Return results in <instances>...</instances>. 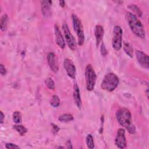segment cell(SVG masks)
I'll list each match as a JSON object with an SVG mask.
<instances>
[{"instance_id": "obj_31", "label": "cell", "mask_w": 149, "mask_h": 149, "mask_svg": "<svg viewBox=\"0 0 149 149\" xmlns=\"http://www.w3.org/2000/svg\"><path fill=\"white\" fill-rule=\"evenodd\" d=\"M59 4L61 7H64L65 6V2L64 1H59Z\"/></svg>"}, {"instance_id": "obj_12", "label": "cell", "mask_w": 149, "mask_h": 149, "mask_svg": "<svg viewBox=\"0 0 149 149\" xmlns=\"http://www.w3.org/2000/svg\"><path fill=\"white\" fill-rule=\"evenodd\" d=\"M54 31L56 37V42L58 45L62 49H63L65 47V42L63 36L59 29V27L55 24L54 26Z\"/></svg>"}, {"instance_id": "obj_29", "label": "cell", "mask_w": 149, "mask_h": 149, "mask_svg": "<svg viewBox=\"0 0 149 149\" xmlns=\"http://www.w3.org/2000/svg\"><path fill=\"white\" fill-rule=\"evenodd\" d=\"M4 114L3 113V112L2 111L0 112V123H2L3 122V120H4Z\"/></svg>"}, {"instance_id": "obj_1", "label": "cell", "mask_w": 149, "mask_h": 149, "mask_svg": "<svg viewBox=\"0 0 149 149\" xmlns=\"http://www.w3.org/2000/svg\"><path fill=\"white\" fill-rule=\"evenodd\" d=\"M116 117L119 123L125 127L130 134H134L136 127L133 124L132 114L126 108H120L116 112Z\"/></svg>"}, {"instance_id": "obj_22", "label": "cell", "mask_w": 149, "mask_h": 149, "mask_svg": "<svg viewBox=\"0 0 149 149\" xmlns=\"http://www.w3.org/2000/svg\"><path fill=\"white\" fill-rule=\"evenodd\" d=\"M50 104L53 107H58L60 104V99L59 97L56 95H54L50 100Z\"/></svg>"}, {"instance_id": "obj_2", "label": "cell", "mask_w": 149, "mask_h": 149, "mask_svg": "<svg viewBox=\"0 0 149 149\" xmlns=\"http://www.w3.org/2000/svg\"><path fill=\"white\" fill-rule=\"evenodd\" d=\"M125 18L132 32L140 38H145L146 33L144 26L137 16L133 13L127 12L126 14Z\"/></svg>"}, {"instance_id": "obj_11", "label": "cell", "mask_w": 149, "mask_h": 149, "mask_svg": "<svg viewBox=\"0 0 149 149\" xmlns=\"http://www.w3.org/2000/svg\"><path fill=\"white\" fill-rule=\"evenodd\" d=\"M47 61L51 70L55 73L58 71V64L55 55L53 52H49L47 55Z\"/></svg>"}, {"instance_id": "obj_32", "label": "cell", "mask_w": 149, "mask_h": 149, "mask_svg": "<svg viewBox=\"0 0 149 149\" xmlns=\"http://www.w3.org/2000/svg\"><path fill=\"white\" fill-rule=\"evenodd\" d=\"M58 148H63V147H59Z\"/></svg>"}, {"instance_id": "obj_17", "label": "cell", "mask_w": 149, "mask_h": 149, "mask_svg": "<svg viewBox=\"0 0 149 149\" xmlns=\"http://www.w3.org/2000/svg\"><path fill=\"white\" fill-rule=\"evenodd\" d=\"M8 21V16L6 14H4L2 16L0 21V28L2 31H4L6 30Z\"/></svg>"}, {"instance_id": "obj_14", "label": "cell", "mask_w": 149, "mask_h": 149, "mask_svg": "<svg viewBox=\"0 0 149 149\" xmlns=\"http://www.w3.org/2000/svg\"><path fill=\"white\" fill-rule=\"evenodd\" d=\"M73 98L76 106L78 108L80 109L81 107L82 103L80 94L79 87L76 83H75L73 86Z\"/></svg>"}, {"instance_id": "obj_19", "label": "cell", "mask_w": 149, "mask_h": 149, "mask_svg": "<svg viewBox=\"0 0 149 149\" xmlns=\"http://www.w3.org/2000/svg\"><path fill=\"white\" fill-rule=\"evenodd\" d=\"M127 8L130 9L134 13V15L135 16H137L139 17H141L142 15V12L141 11V10L135 5L134 4H132V5H129Z\"/></svg>"}, {"instance_id": "obj_18", "label": "cell", "mask_w": 149, "mask_h": 149, "mask_svg": "<svg viewBox=\"0 0 149 149\" xmlns=\"http://www.w3.org/2000/svg\"><path fill=\"white\" fill-rule=\"evenodd\" d=\"M73 119V116L70 113H63L60 115L58 118V120L62 122H68L72 121Z\"/></svg>"}, {"instance_id": "obj_6", "label": "cell", "mask_w": 149, "mask_h": 149, "mask_svg": "<svg viewBox=\"0 0 149 149\" xmlns=\"http://www.w3.org/2000/svg\"><path fill=\"white\" fill-rule=\"evenodd\" d=\"M123 31L122 28L119 26H115L113 30L112 37V47L116 51L120 49L122 44Z\"/></svg>"}, {"instance_id": "obj_30", "label": "cell", "mask_w": 149, "mask_h": 149, "mask_svg": "<svg viewBox=\"0 0 149 149\" xmlns=\"http://www.w3.org/2000/svg\"><path fill=\"white\" fill-rule=\"evenodd\" d=\"M66 144L67 146V148H72L73 147L72 146V143H71V141L70 140H68L66 141Z\"/></svg>"}, {"instance_id": "obj_8", "label": "cell", "mask_w": 149, "mask_h": 149, "mask_svg": "<svg viewBox=\"0 0 149 149\" xmlns=\"http://www.w3.org/2000/svg\"><path fill=\"white\" fill-rule=\"evenodd\" d=\"M115 145L120 148H124L126 147L127 142L125 136V130L123 128L118 129L115 139Z\"/></svg>"}, {"instance_id": "obj_5", "label": "cell", "mask_w": 149, "mask_h": 149, "mask_svg": "<svg viewBox=\"0 0 149 149\" xmlns=\"http://www.w3.org/2000/svg\"><path fill=\"white\" fill-rule=\"evenodd\" d=\"M74 30L78 37V44L82 45L84 42V34L83 25L80 19L74 14L72 15Z\"/></svg>"}, {"instance_id": "obj_15", "label": "cell", "mask_w": 149, "mask_h": 149, "mask_svg": "<svg viewBox=\"0 0 149 149\" xmlns=\"http://www.w3.org/2000/svg\"><path fill=\"white\" fill-rule=\"evenodd\" d=\"M94 34L95 37L96 44L97 46H98L102 41L104 34V30L103 27L101 25H97L95 27Z\"/></svg>"}, {"instance_id": "obj_4", "label": "cell", "mask_w": 149, "mask_h": 149, "mask_svg": "<svg viewBox=\"0 0 149 149\" xmlns=\"http://www.w3.org/2000/svg\"><path fill=\"white\" fill-rule=\"evenodd\" d=\"M85 79L87 90L88 91L93 90L96 83L97 76L93 66L90 64L87 65L86 68Z\"/></svg>"}, {"instance_id": "obj_25", "label": "cell", "mask_w": 149, "mask_h": 149, "mask_svg": "<svg viewBox=\"0 0 149 149\" xmlns=\"http://www.w3.org/2000/svg\"><path fill=\"white\" fill-rule=\"evenodd\" d=\"M100 51H101V55H103V56H105L107 54V53H108L107 49H106V47H105V45H104V44L103 42L101 44Z\"/></svg>"}, {"instance_id": "obj_10", "label": "cell", "mask_w": 149, "mask_h": 149, "mask_svg": "<svg viewBox=\"0 0 149 149\" xmlns=\"http://www.w3.org/2000/svg\"><path fill=\"white\" fill-rule=\"evenodd\" d=\"M136 55L139 64L142 67L148 69L149 67L148 56L143 51L139 50H137L136 51Z\"/></svg>"}, {"instance_id": "obj_28", "label": "cell", "mask_w": 149, "mask_h": 149, "mask_svg": "<svg viewBox=\"0 0 149 149\" xmlns=\"http://www.w3.org/2000/svg\"><path fill=\"white\" fill-rule=\"evenodd\" d=\"M52 130H53V131L54 132V133H57L58 131H59V128L57 126V125H54V124H52Z\"/></svg>"}, {"instance_id": "obj_13", "label": "cell", "mask_w": 149, "mask_h": 149, "mask_svg": "<svg viewBox=\"0 0 149 149\" xmlns=\"http://www.w3.org/2000/svg\"><path fill=\"white\" fill-rule=\"evenodd\" d=\"M51 4L52 1H43L41 2V11L43 15L46 17L51 15Z\"/></svg>"}, {"instance_id": "obj_7", "label": "cell", "mask_w": 149, "mask_h": 149, "mask_svg": "<svg viewBox=\"0 0 149 149\" xmlns=\"http://www.w3.org/2000/svg\"><path fill=\"white\" fill-rule=\"evenodd\" d=\"M62 29L64 33V36L65 38L66 42L69 47V48L72 49V51H74L76 49L77 47V44L76 42V40L72 34L71 32L69 30V29L68 27V26L66 23H63L62 25Z\"/></svg>"}, {"instance_id": "obj_27", "label": "cell", "mask_w": 149, "mask_h": 149, "mask_svg": "<svg viewBox=\"0 0 149 149\" xmlns=\"http://www.w3.org/2000/svg\"><path fill=\"white\" fill-rule=\"evenodd\" d=\"M0 72H1V74L2 76L5 75L6 73V68H5V67L3 66V65H2V64H1V65H0Z\"/></svg>"}, {"instance_id": "obj_20", "label": "cell", "mask_w": 149, "mask_h": 149, "mask_svg": "<svg viewBox=\"0 0 149 149\" xmlns=\"http://www.w3.org/2000/svg\"><path fill=\"white\" fill-rule=\"evenodd\" d=\"M13 128L20 136H24L27 132V129L24 126L21 125H15L13 126Z\"/></svg>"}, {"instance_id": "obj_21", "label": "cell", "mask_w": 149, "mask_h": 149, "mask_svg": "<svg viewBox=\"0 0 149 149\" xmlns=\"http://www.w3.org/2000/svg\"><path fill=\"white\" fill-rule=\"evenodd\" d=\"M13 120L15 123H19L22 121V115L20 111H16L13 113Z\"/></svg>"}, {"instance_id": "obj_23", "label": "cell", "mask_w": 149, "mask_h": 149, "mask_svg": "<svg viewBox=\"0 0 149 149\" xmlns=\"http://www.w3.org/2000/svg\"><path fill=\"white\" fill-rule=\"evenodd\" d=\"M86 144L87 146L89 148H94V142L93 140V137L91 134H89L86 137Z\"/></svg>"}, {"instance_id": "obj_3", "label": "cell", "mask_w": 149, "mask_h": 149, "mask_svg": "<svg viewBox=\"0 0 149 149\" xmlns=\"http://www.w3.org/2000/svg\"><path fill=\"white\" fill-rule=\"evenodd\" d=\"M119 82V78L115 74L109 73L104 76L101 87L103 90L111 92L118 87Z\"/></svg>"}, {"instance_id": "obj_9", "label": "cell", "mask_w": 149, "mask_h": 149, "mask_svg": "<svg viewBox=\"0 0 149 149\" xmlns=\"http://www.w3.org/2000/svg\"><path fill=\"white\" fill-rule=\"evenodd\" d=\"M63 66L66 70V72L68 74V75L72 78L74 79L76 77V67L73 63V62L72 61V60L66 58L64 60L63 62Z\"/></svg>"}, {"instance_id": "obj_16", "label": "cell", "mask_w": 149, "mask_h": 149, "mask_svg": "<svg viewBox=\"0 0 149 149\" xmlns=\"http://www.w3.org/2000/svg\"><path fill=\"white\" fill-rule=\"evenodd\" d=\"M123 49L125 53L130 58L133 57V49L130 44L127 42H124L123 43Z\"/></svg>"}, {"instance_id": "obj_24", "label": "cell", "mask_w": 149, "mask_h": 149, "mask_svg": "<svg viewBox=\"0 0 149 149\" xmlns=\"http://www.w3.org/2000/svg\"><path fill=\"white\" fill-rule=\"evenodd\" d=\"M45 83L46 86H47V87L49 89L51 90H54L55 88V83L54 80L51 78V77H48L45 80Z\"/></svg>"}, {"instance_id": "obj_26", "label": "cell", "mask_w": 149, "mask_h": 149, "mask_svg": "<svg viewBox=\"0 0 149 149\" xmlns=\"http://www.w3.org/2000/svg\"><path fill=\"white\" fill-rule=\"evenodd\" d=\"M5 147L8 149H14V148H19V147L16 144L13 143H6Z\"/></svg>"}]
</instances>
